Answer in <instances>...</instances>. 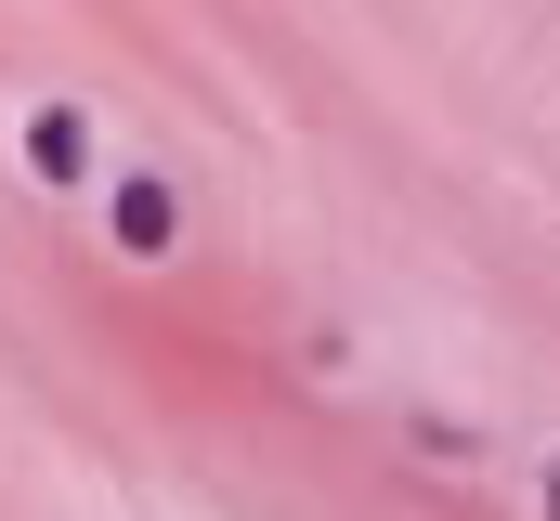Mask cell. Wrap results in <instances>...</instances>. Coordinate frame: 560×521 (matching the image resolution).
I'll use <instances>...</instances> for the list:
<instances>
[{
    "mask_svg": "<svg viewBox=\"0 0 560 521\" xmlns=\"http://www.w3.org/2000/svg\"><path fill=\"white\" fill-rule=\"evenodd\" d=\"M13 157H26V183L79 196V183H92V105H26V130H13Z\"/></svg>",
    "mask_w": 560,
    "mask_h": 521,
    "instance_id": "obj_2",
    "label": "cell"
},
{
    "mask_svg": "<svg viewBox=\"0 0 560 521\" xmlns=\"http://www.w3.org/2000/svg\"><path fill=\"white\" fill-rule=\"evenodd\" d=\"M548 521H560V456H548Z\"/></svg>",
    "mask_w": 560,
    "mask_h": 521,
    "instance_id": "obj_3",
    "label": "cell"
},
{
    "mask_svg": "<svg viewBox=\"0 0 560 521\" xmlns=\"http://www.w3.org/2000/svg\"><path fill=\"white\" fill-rule=\"evenodd\" d=\"M105 248H118V260H170V248H183V183L118 170V183H105Z\"/></svg>",
    "mask_w": 560,
    "mask_h": 521,
    "instance_id": "obj_1",
    "label": "cell"
}]
</instances>
